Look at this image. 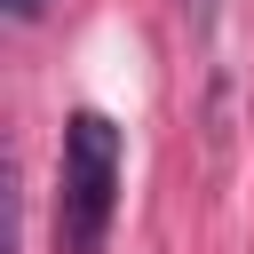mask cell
Instances as JSON below:
<instances>
[{"label": "cell", "instance_id": "3", "mask_svg": "<svg viewBox=\"0 0 254 254\" xmlns=\"http://www.w3.org/2000/svg\"><path fill=\"white\" fill-rule=\"evenodd\" d=\"M40 8H48V0H8V16H16V24H32Z\"/></svg>", "mask_w": 254, "mask_h": 254}, {"label": "cell", "instance_id": "1", "mask_svg": "<svg viewBox=\"0 0 254 254\" xmlns=\"http://www.w3.org/2000/svg\"><path fill=\"white\" fill-rule=\"evenodd\" d=\"M119 206V127L103 111L64 119V167H56V238L64 254H95Z\"/></svg>", "mask_w": 254, "mask_h": 254}, {"label": "cell", "instance_id": "2", "mask_svg": "<svg viewBox=\"0 0 254 254\" xmlns=\"http://www.w3.org/2000/svg\"><path fill=\"white\" fill-rule=\"evenodd\" d=\"M183 24H190V32L206 40V32H214V0H183Z\"/></svg>", "mask_w": 254, "mask_h": 254}]
</instances>
